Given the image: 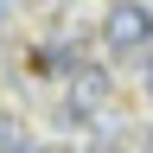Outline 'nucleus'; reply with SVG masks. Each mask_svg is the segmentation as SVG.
Instances as JSON below:
<instances>
[{"label":"nucleus","mask_w":153,"mask_h":153,"mask_svg":"<svg viewBox=\"0 0 153 153\" xmlns=\"http://www.w3.org/2000/svg\"><path fill=\"white\" fill-rule=\"evenodd\" d=\"M96 153H121V147H96Z\"/></svg>","instance_id":"obj_6"},{"label":"nucleus","mask_w":153,"mask_h":153,"mask_svg":"<svg viewBox=\"0 0 153 153\" xmlns=\"http://www.w3.org/2000/svg\"><path fill=\"white\" fill-rule=\"evenodd\" d=\"M32 153H76V147H32Z\"/></svg>","instance_id":"obj_5"},{"label":"nucleus","mask_w":153,"mask_h":153,"mask_svg":"<svg viewBox=\"0 0 153 153\" xmlns=\"http://www.w3.org/2000/svg\"><path fill=\"white\" fill-rule=\"evenodd\" d=\"M102 38H108V51H147L153 45V13L140 0H115L102 13Z\"/></svg>","instance_id":"obj_1"},{"label":"nucleus","mask_w":153,"mask_h":153,"mask_svg":"<svg viewBox=\"0 0 153 153\" xmlns=\"http://www.w3.org/2000/svg\"><path fill=\"white\" fill-rule=\"evenodd\" d=\"M108 102V76L102 70H83L76 64V89H70V121H89L96 108Z\"/></svg>","instance_id":"obj_2"},{"label":"nucleus","mask_w":153,"mask_h":153,"mask_svg":"<svg viewBox=\"0 0 153 153\" xmlns=\"http://www.w3.org/2000/svg\"><path fill=\"white\" fill-rule=\"evenodd\" d=\"M0 153H32V147L19 140V128H7V121H0Z\"/></svg>","instance_id":"obj_3"},{"label":"nucleus","mask_w":153,"mask_h":153,"mask_svg":"<svg viewBox=\"0 0 153 153\" xmlns=\"http://www.w3.org/2000/svg\"><path fill=\"white\" fill-rule=\"evenodd\" d=\"M140 89H147V96H153V64H147V76H140Z\"/></svg>","instance_id":"obj_4"}]
</instances>
